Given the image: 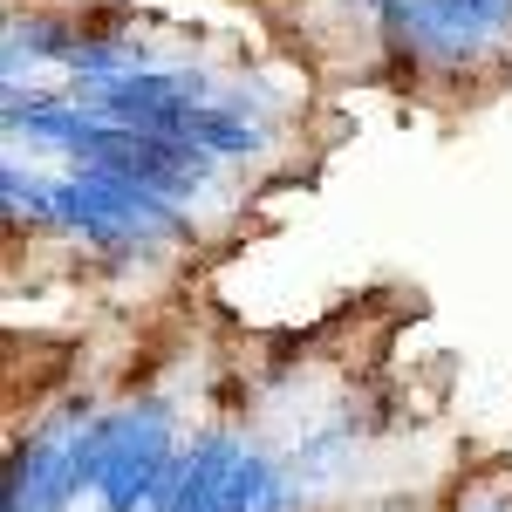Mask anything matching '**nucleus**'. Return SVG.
<instances>
[{
	"label": "nucleus",
	"mask_w": 512,
	"mask_h": 512,
	"mask_svg": "<svg viewBox=\"0 0 512 512\" xmlns=\"http://www.w3.org/2000/svg\"><path fill=\"white\" fill-rule=\"evenodd\" d=\"M89 35L62 14H14L7 35H0V62H7V89H28V69L35 62H69V48Z\"/></svg>",
	"instance_id": "nucleus-1"
},
{
	"label": "nucleus",
	"mask_w": 512,
	"mask_h": 512,
	"mask_svg": "<svg viewBox=\"0 0 512 512\" xmlns=\"http://www.w3.org/2000/svg\"><path fill=\"white\" fill-rule=\"evenodd\" d=\"M185 137H198L212 158H253V151L267 144V137H260V123H246V110L226 103V96H219V103H198L192 123H185Z\"/></svg>",
	"instance_id": "nucleus-2"
}]
</instances>
